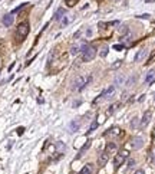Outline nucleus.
Returning a JSON list of instances; mask_svg holds the SVG:
<instances>
[{"label":"nucleus","mask_w":155,"mask_h":174,"mask_svg":"<svg viewBox=\"0 0 155 174\" xmlns=\"http://www.w3.org/2000/svg\"><path fill=\"white\" fill-rule=\"evenodd\" d=\"M29 32H30V26H29L27 22H22V23H19V26H17V29H16L17 39H19V41H25L26 36L29 35Z\"/></svg>","instance_id":"nucleus-1"},{"label":"nucleus","mask_w":155,"mask_h":174,"mask_svg":"<svg viewBox=\"0 0 155 174\" xmlns=\"http://www.w3.org/2000/svg\"><path fill=\"white\" fill-rule=\"evenodd\" d=\"M96 56V48L95 46H88L86 49L82 52V60L83 62H90Z\"/></svg>","instance_id":"nucleus-2"},{"label":"nucleus","mask_w":155,"mask_h":174,"mask_svg":"<svg viewBox=\"0 0 155 174\" xmlns=\"http://www.w3.org/2000/svg\"><path fill=\"white\" fill-rule=\"evenodd\" d=\"M128 156H129V153H128L126 150H122V151L116 153V156H115V160H114L115 168H119V167L122 166L123 163H125V160L128 158Z\"/></svg>","instance_id":"nucleus-3"},{"label":"nucleus","mask_w":155,"mask_h":174,"mask_svg":"<svg viewBox=\"0 0 155 174\" xmlns=\"http://www.w3.org/2000/svg\"><path fill=\"white\" fill-rule=\"evenodd\" d=\"M89 82V79L86 81V78L85 76H78L76 79H75L73 82V89L75 91H82L85 86H86V83Z\"/></svg>","instance_id":"nucleus-4"},{"label":"nucleus","mask_w":155,"mask_h":174,"mask_svg":"<svg viewBox=\"0 0 155 174\" xmlns=\"http://www.w3.org/2000/svg\"><path fill=\"white\" fill-rule=\"evenodd\" d=\"M114 92H115V86L114 85H112V86H109V88H106L105 91L102 92V94H101V95H102V97H101V98H98V100L96 101H99V100H111V98H112V97H114ZM96 101H95V102H96Z\"/></svg>","instance_id":"nucleus-5"},{"label":"nucleus","mask_w":155,"mask_h":174,"mask_svg":"<svg viewBox=\"0 0 155 174\" xmlns=\"http://www.w3.org/2000/svg\"><path fill=\"white\" fill-rule=\"evenodd\" d=\"M73 19H75V16L72 15V13H65L63 17L59 20V22H60V26H62V27H65V26H68L69 23H72V22H73Z\"/></svg>","instance_id":"nucleus-6"},{"label":"nucleus","mask_w":155,"mask_h":174,"mask_svg":"<svg viewBox=\"0 0 155 174\" xmlns=\"http://www.w3.org/2000/svg\"><path fill=\"white\" fill-rule=\"evenodd\" d=\"M151 116H152V112H151V111H145V114H144L142 119H141L139 127H141V128H145V127L149 124V121H151Z\"/></svg>","instance_id":"nucleus-7"},{"label":"nucleus","mask_w":155,"mask_h":174,"mask_svg":"<svg viewBox=\"0 0 155 174\" xmlns=\"http://www.w3.org/2000/svg\"><path fill=\"white\" fill-rule=\"evenodd\" d=\"M148 55V49L147 48H142V49H139L137 52V55H135V62H141V60H144V59L147 58Z\"/></svg>","instance_id":"nucleus-8"},{"label":"nucleus","mask_w":155,"mask_h":174,"mask_svg":"<svg viewBox=\"0 0 155 174\" xmlns=\"http://www.w3.org/2000/svg\"><path fill=\"white\" fill-rule=\"evenodd\" d=\"M142 145H144V140H142L141 137H135V138H132L131 147H132L134 150H139V148H142Z\"/></svg>","instance_id":"nucleus-9"},{"label":"nucleus","mask_w":155,"mask_h":174,"mask_svg":"<svg viewBox=\"0 0 155 174\" xmlns=\"http://www.w3.org/2000/svg\"><path fill=\"white\" fill-rule=\"evenodd\" d=\"M13 20H15V17H13V15H12V13H7V15H4V16H3V19H1V22H3V26H6V27H9V26L13 25Z\"/></svg>","instance_id":"nucleus-10"},{"label":"nucleus","mask_w":155,"mask_h":174,"mask_svg":"<svg viewBox=\"0 0 155 174\" xmlns=\"http://www.w3.org/2000/svg\"><path fill=\"white\" fill-rule=\"evenodd\" d=\"M154 81H155V68H152V69H149V72H148L147 76H145V83H147V85H151Z\"/></svg>","instance_id":"nucleus-11"},{"label":"nucleus","mask_w":155,"mask_h":174,"mask_svg":"<svg viewBox=\"0 0 155 174\" xmlns=\"http://www.w3.org/2000/svg\"><path fill=\"white\" fill-rule=\"evenodd\" d=\"M108 160H109V154L106 153V151H104L101 156H99V158H98V164H99V167H104L108 163Z\"/></svg>","instance_id":"nucleus-12"},{"label":"nucleus","mask_w":155,"mask_h":174,"mask_svg":"<svg viewBox=\"0 0 155 174\" xmlns=\"http://www.w3.org/2000/svg\"><path fill=\"white\" fill-rule=\"evenodd\" d=\"M79 128H81V122L79 121H76V119L71 121V124H69V131L71 133H76Z\"/></svg>","instance_id":"nucleus-13"},{"label":"nucleus","mask_w":155,"mask_h":174,"mask_svg":"<svg viewBox=\"0 0 155 174\" xmlns=\"http://www.w3.org/2000/svg\"><path fill=\"white\" fill-rule=\"evenodd\" d=\"M114 83H115V86H122V83H125V75H122V74L116 75Z\"/></svg>","instance_id":"nucleus-14"},{"label":"nucleus","mask_w":155,"mask_h":174,"mask_svg":"<svg viewBox=\"0 0 155 174\" xmlns=\"http://www.w3.org/2000/svg\"><path fill=\"white\" fill-rule=\"evenodd\" d=\"M92 173H93V164H86L79 171V174H92Z\"/></svg>","instance_id":"nucleus-15"},{"label":"nucleus","mask_w":155,"mask_h":174,"mask_svg":"<svg viewBox=\"0 0 155 174\" xmlns=\"http://www.w3.org/2000/svg\"><path fill=\"white\" fill-rule=\"evenodd\" d=\"M65 13H66L65 9H63V7H59L56 10V13H55V19H56V20H60V19L63 17V15H65Z\"/></svg>","instance_id":"nucleus-16"},{"label":"nucleus","mask_w":155,"mask_h":174,"mask_svg":"<svg viewBox=\"0 0 155 174\" xmlns=\"http://www.w3.org/2000/svg\"><path fill=\"white\" fill-rule=\"evenodd\" d=\"M119 105H121L119 102H115V104H112L111 107L108 108V111H106V114H108V115H109V114H114L115 111H116V109L119 108Z\"/></svg>","instance_id":"nucleus-17"},{"label":"nucleus","mask_w":155,"mask_h":174,"mask_svg":"<svg viewBox=\"0 0 155 174\" xmlns=\"http://www.w3.org/2000/svg\"><path fill=\"white\" fill-rule=\"evenodd\" d=\"M105 151L108 153V154H109V153H114V151H116V145H115L114 142H108V144H106Z\"/></svg>","instance_id":"nucleus-18"},{"label":"nucleus","mask_w":155,"mask_h":174,"mask_svg":"<svg viewBox=\"0 0 155 174\" xmlns=\"http://www.w3.org/2000/svg\"><path fill=\"white\" fill-rule=\"evenodd\" d=\"M79 52H82L81 45H73V46L71 48V53H72V55H78Z\"/></svg>","instance_id":"nucleus-19"},{"label":"nucleus","mask_w":155,"mask_h":174,"mask_svg":"<svg viewBox=\"0 0 155 174\" xmlns=\"http://www.w3.org/2000/svg\"><path fill=\"white\" fill-rule=\"evenodd\" d=\"M108 52H109V48H108V46H104V48L101 49V52H99V56H101V58H106Z\"/></svg>","instance_id":"nucleus-20"},{"label":"nucleus","mask_w":155,"mask_h":174,"mask_svg":"<svg viewBox=\"0 0 155 174\" xmlns=\"http://www.w3.org/2000/svg\"><path fill=\"white\" fill-rule=\"evenodd\" d=\"M78 1H79V0H65V4L68 7H73V6H76Z\"/></svg>","instance_id":"nucleus-21"},{"label":"nucleus","mask_w":155,"mask_h":174,"mask_svg":"<svg viewBox=\"0 0 155 174\" xmlns=\"http://www.w3.org/2000/svg\"><path fill=\"white\" fill-rule=\"evenodd\" d=\"M109 133H111V134H114V135H121V134H122V131H121V130H119L118 127H112Z\"/></svg>","instance_id":"nucleus-22"},{"label":"nucleus","mask_w":155,"mask_h":174,"mask_svg":"<svg viewBox=\"0 0 155 174\" xmlns=\"http://www.w3.org/2000/svg\"><path fill=\"white\" fill-rule=\"evenodd\" d=\"M89 147H90V141L88 140V141H86V142H85V145H83V147H82V148H81V153H79V156H82V154H83L85 151H86V150L89 148Z\"/></svg>","instance_id":"nucleus-23"},{"label":"nucleus","mask_w":155,"mask_h":174,"mask_svg":"<svg viewBox=\"0 0 155 174\" xmlns=\"http://www.w3.org/2000/svg\"><path fill=\"white\" fill-rule=\"evenodd\" d=\"M135 81H137V76H134V75H132V76H131L125 83H126V86H131V85H134V83H135Z\"/></svg>","instance_id":"nucleus-24"},{"label":"nucleus","mask_w":155,"mask_h":174,"mask_svg":"<svg viewBox=\"0 0 155 174\" xmlns=\"http://www.w3.org/2000/svg\"><path fill=\"white\" fill-rule=\"evenodd\" d=\"M121 65H122V60H116V62H114V63L111 65V69H118Z\"/></svg>","instance_id":"nucleus-25"},{"label":"nucleus","mask_w":155,"mask_h":174,"mask_svg":"<svg viewBox=\"0 0 155 174\" xmlns=\"http://www.w3.org/2000/svg\"><path fill=\"white\" fill-rule=\"evenodd\" d=\"M137 125H138V118H134V119L131 121V128H132V130H135V128H137Z\"/></svg>","instance_id":"nucleus-26"},{"label":"nucleus","mask_w":155,"mask_h":174,"mask_svg":"<svg viewBox=\"0 0 155 174\" xmlns=\"http://www.w3.org/2000/svg\"><path fill=\"white\" fill-rule=\"evenodd\" d=\"M26 4H27V3H23V4H20L19 7H16L15 10H13V12H12V15H15V13H17V12H20V10H22L23 7H26Z\"/></svg>","instance_id":"nucleus-27"},{"label":"nucleus","mask_w":155,"mask_h":174,"mask_svg":"<svg viewBox=\"0 0 155 174\" xmlns=\"http://www.w3.org/2000/svg\"><path fill=\"white\" fill-rule=\"evenodd\" d=\"M56 145H57V148L60 150L62 153H63V151H65V150H66V145H65V144H63V142H57Z\"/></svg>","instance_id":"nucleus-28"},{"label":"nucleus","mask_w":155,"mask_h":174,"mask_svg":"<svg viewBox=\"0 0 155 174\" xmlns=\"http://www.w3.org/2000/svg\"><path fill=\"white\" fill-rule=\"evenodd\" d=\"M96 127H98V122H93V124L89 127V130H88V131H89V133H93V131L96 130Z\"/></svg>","instance_id":"nucleus-29"},{"label":"nucleus","mask_w":155,"mask_h":174,"mask_svg":"<svg viewBox=\"0 0 155 174\" xmlns=\"http://www.w3.org/2000/svg\"><path fill=\"white\" fill-rule=\"evenodd\" d=\"M119 32H121V33H128L129 30H128L126 26H121V27H119Z\"/></svg>","instance_id":"nucleus-30"},{"label":"nucleus","mask_w":155,"mask_h":174,"mask_svg":"<svg viewBox=\"0 0 155 174\" xmlns=\"http://www.w3.org/2000/svg\"><path fill=\"white\" fill-rule=\"evenodd\" d=\"M123 48H125L123 45H114V49H115V50H118V52H119V50H122Z\"/></svg>","instance_id":"nucleus-31"},{"label":"nucleus","mask_w":155,"mask_h":174,"mask_svg":"<svg viewBox=\"0 0 155 174\" xmlns=\"http://www.w3.org/2000/svg\"><path fill=\"white\" fill-rule=\"evenodd\" d=\"M81 33H82V30H78V32H76V33L73 35V38H75V39H79V36H81Z\"/></svg>","instance_id":"nucleus-32"},{"label":"nucleus","mask_w":155,"mask_h":174,"mask_svg":"<svg viewBox=\"0 0 155 174\" xmlns=\"http://www.w3.org/2000/svg\"><path fill=\"white\" fill-rule=\"evenodd\" d=\"M132 166H135V160H129V161H128V167H132Z\"/></svg>","instance_id":"nucleus-33"},{"label":"nucleus","mask_w":155,"mask_h":174,"mask_svg":"<svg viewBox=\"0 0 155 174\" xmlns=\"http://www.w3.org/2000/svg\"><path fill=\"white\" fill-rule=\"evenodd\" d=\"M23 131H25V128H23V127L17 128V134H19V135H22V134H23Z\"/></svg>","instance_id":"nucleus-34"},{"label":"nucleus","mask_w":155,"mask_h":174,"mask_svg":"<svg viewBox=\"0 0 155 174\" xmlns=\"http://www.w3.org/2000/svg\"><path fill=\"white\" fill-rule=\"evenodd\" d=\"M135 174H145L144 170H138V171H135Z\"/></svg>","instance_id":"nucleus-35"},{"label":"nucleus","mask_w":155,"mask_h":174,"mask_svg":"<svg viewBox=\"0 0 155 174\" xmlns=\"http://www.w3.org/2000/svg\"><path fill=\"white\" fill-rule=\"evenodd\" d=\"M155 0H144V3H154Z\"/></svg>","instance_id":"nucleus-36"},{"label":"nucleus","mask_w":155,"mask_h":174,"mask_svg":"<svg viewBox=\"0 0 155 174\" xmlns=\"http://www.w3.org/2000/svg\"><path fill=\"white\" fill-rule=\"evenodd\" d=\"M71 174H75V173H71Z\"/></svg>","instance_id":"nucleus-37"},{"label":"nucleus","mask_w":155,"mask_h":174,"mask_svg":"<svg viewBox=\"0 0 155 174\" xmlns=\"http://www.w3.org/2000/svg\"><path fill=\"white\" fill-rule=\"evenodd\" d=\"M0 72H1V69H0Z\"/></svg>","instance_id":"nucleus-38"}]
</instances>
